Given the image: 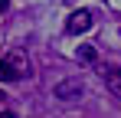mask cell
<instances>
[{
	"instance_id": "6da1fadb",
	"label": "cell",
	"mask_w": 121,
	"mask_h": 118,
	"mask_svg": "<svg viewBox=\"0 0 121 118\" xmlns=\"http://www.w3.org/2000/svg\"><path fill=\"white\" fill-rule=\"evenodd\" d=\"M26 56L23 53H10L7 59H0V82H17V79L26 72Z\"/></svg>"
},
{
	"instance_id": "277c9868",
	"label": "cell",
	"mask_w": 121,
	"mask_h": 118,
	"mask_svg": "<svg viewBox=\"0 0 121 118\" xmlns=\"http://www.w3.org/2000/svg\"><path fill=\"white\" fill-rule=\"evenodd\" d=\"M105 79H108V85H111V92H118V95H121V69H111V72H108Z\"/></svg>"
},
{
	"instance_id": "ba28073f",
	"label": "cell",
	"mask_w": 121,
	"mask_h": 118,
	"mask_svg": "<svg viewBox=\"0 0 121 118\" xmlns=\"http://www.w3.org/2000/svg\"><path fill=\"white\" fill-rule=\"evenodd\" d=\"M69 3H72V0H69Z\"/></svg>"
},
{
	"instance_id": "7a4b0ae2",
	"label": "cell",
	"mask_w": 121,
	"mask_h": 118,
	"mask_svg": "<svg viewBox=\"0 0 121 118\" xmlns=\"http://www.w3.org/2000/svg\"><path fill=\"white\" fill-rule=\"evenodd\" d=\"M92 30V10H75L72 17L65 20V33L79 36V33H88Z\"/></svg>"
},
{
	"instance_id": "5b68a950",
	"label": "cell",
	"mask_w": 121,
	"mask_h": 118,
	"mask_svg": "<svg viewBox=\"0 0 121 118\" xmlns=\"http://www.w3.org/2000/svg\"><path fill=\"white\" fill-rule=\"evenodd\" d=\"M79 56L85 59V62H92V59H95V49H92V46H79Z\"/></svg>"
},
{
	"instance_id": "9c48e42d",
	"label": "cell",
	"mask_w": 121,
	"mask_h": 118,
	"mask_svg": "<svg viewBox=\"0 0 121 118\" xmlns=\"http://www.w3.org/2000/svg\"><path fill=\"white\" fill-rule=\"evenodd\" d=\"M0 98H3V95H0Z\"/></svg>"
},
{
	"instance_id": "8992f818",
	"label": "cell",
	"mask_w": 121,
	"mask_h": 118,
	"mask_svg": "<svg viewBox=\"0 0 121 118\" xmlns=\"http://www.w3.org/2000/svg\"><path fill=\"white\" fill-rule=\"evenodd\" d=\"M0 118H17V115H13V112H0Z\"/></svg>"
},
{
	"instance_id": "52a82bcc",
	"label": "cell",
	"mask_w": 121,
	"mask_h": 118,
	"mask_svg": "<svg viewBox=\"0 0 121 118\" xmlns=\"http://www.w3.org/2000/svg\"><path fill=\"white\" fill-rule=\"evenodd\" d=\"M0 10H7V0H0Z\"/></svg>"
},
{
	"instance_id": "3957f363",
	"label": "cell",
	"mask_w": 121,
	"mask_h": 118,
	"mask_svg": "<svg viewBox=\"0 0 121 118\" xmlns=\"http://www.w3.org/2000/svg\"><path fill=\"white\" fill-rule=\"evenodd\" d=\"M82 92H85L82 79H65V82H59V85L52 89V95H56V98H62V102H72V98H79Z\"/></svg>"
}]
</instances>
